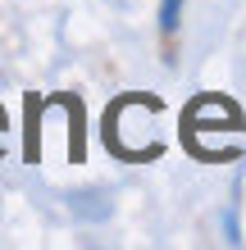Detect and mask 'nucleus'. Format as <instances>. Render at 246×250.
<instances>
[{
    "label": "nucleus",
    "instance_id": "1",
    "mask_svg": "<svg viewBox=\"0 0 246 250\" xmlns=\"http://www.w3.org/2000/svg\"><path fill=\"white\" fill-rule=\"evenodd\" d=\"M178 9H182V0H164V32H173V27H178Z\"/></svg>",
    "mask_w": 246,
    "mask_h": 250
}]
</instances>
